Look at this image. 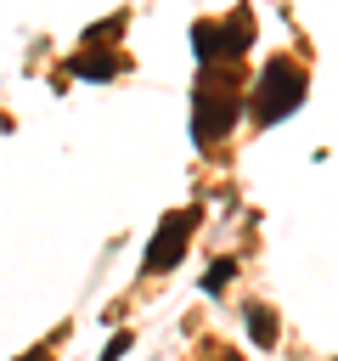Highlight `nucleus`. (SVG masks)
Wrapping results in <instances>:
<instances>
[{
    "label": "nucleus",
    "instance_id": "nucleus-1",
    "mask_svg": "<svg viewBox=\"0 0 338 361\" xmlns=\"http://www.w3.org/2000/svg\"><path fill=\"white\" fill-rule=\"evenodd\" d=\"M237 107H242V85H237L231 62H208L197 73V90H192V135H197V147H214L237 124Z\"/></svg>",
    "mask_w": 338,
    "mask_h": 361
},
{
    "label": "nucleus",
    "instance_id": "nucleus-2",
    "mask_svg": "<svg viewBox=\"0 0 338 361\" xmlns=\"http://www.w3.org/2000/svg\"><path fill=\"white\" fill-rule=\"evenodd\" d=\"M304 85H310V73L299 56H270L259 85H254V124H282L304 102Z\"/></svg>",
    "mask_w": 338,
    "mask_h": 361
},
{
    "label": "nucleus",
    "instance_id": "nucleus-3",
    "mask_svg": "<svg viewBox=\"0 0 338 361\" xmlns=\"http://www.w3.org/2000/svg\"><path fill=\"white\" fill-rule=\"evenodd\" d=\"M248 45H254V11L248 6H237L231 17H208V23L192 28V51H197L203 68L208 62H237Z\"/></svg>",
    "mask_w": 338,
    "mask_h": 361
},
{
    "label": "nucleus",
    "instance_id": "nucleus-4",
    "mask_svg": "<svg viewBox=\"0 0 338 361\" xmlns=\"http://www.w3.org/2000/svg\"><path fill=\"white\" fill-rule=\"evenodd\" d=\"M197 209H175V214H163V226H158V237L146 243V254H141V271L146 276H158V271H169L186 248H192V237H197Z\"/></svg>",
    "mask_w": 338,
    "mask_h": 361
},
{
    "label": "nucleus",
    "instance_id": "nucleus-5",
    "mask_svg": "<svg viewBox=\"0 0 338 361\" xmlns=\"http://www.w3.org/2000/svg\"><path fill=\"white\" fill-rule=\"evenodd\" d=\"M79 79H113L118 68H124V56L118 51H101V45H84V51H73V62H68Z\"/></svg>",
    "mask_w": 338,
    "mask_h": 361
},
{
    "label": "nucleus",
    "instance_id": "nucleus-6",
    "mask_svg": "<svg viewBox=\"0 0 338 361\" xmlns=\"http://www.w3.org/2000/svg\"><path fill=\"white\" fill-rule=\"evenodd\" d=\"M242 316H248V333H254V344H276V333H282V327H276V310H270V305H248Z\"/></svg>",
    "mask_w": 338,
    "mask_h": 361
},
{
    "label": "nucleus",
    "instance_id": "nucleus-7",
    "mask_svg": "<svg viewBox=\"0 0 338 361\" xmlns=\"http://www.w3.org/2000/svg\"><path fill=\"white\" fill-rule=\"evenodd\" d=\"M231 276H237V259H214V265L203 271V293H220Z\"/></svg>",
    "mask_w": 338,
    "mask_h": 361
},
{
    "label": "nucleus",
    "instance_id": "nucleus-8",
    "mask_svg": "<svg viewBox=\"0 0 338 361\" xmlns=\"http://www.w3.org/2000/svg\"><path fill=\"white\" fill-rule=\"evenodd\" d=\"M130 344H135V333H113V338H107V350H101V361H118Z\"/></svg>",
    "mask_w": 338,
    "mask_h": 361
},
{
    "label": "nucleus",
    "instance_id": "nucleus-9",
    "mask_svg": "<svg viewBox=\"0 0 338 361\" xmlns=\"http://www.w3.org/2000/svg\"><path fill=\"white\" fill-rule=\"evenodd\" d=\"M23 361H51V350H45V344H39V350H28V355H23Z\"/></svg>",
    "mask_w": 338,
    "mask_h": 361
},
{
    "label": "nucleus",
    "instance_id": "nucleus-10",
    "mask_svg": "<svg viewBox=\"0 0 338 361\" xmlns=\"http://www.w3.org/2000/svg\"><path fill=\"white\" fill-rule=\"evenodd\" d=\"M208 361H242V355H231V350H220V355H208Z\"/></svg>",
    "mask_w": 338,
    "mask_h": 361
}]
</instances>
